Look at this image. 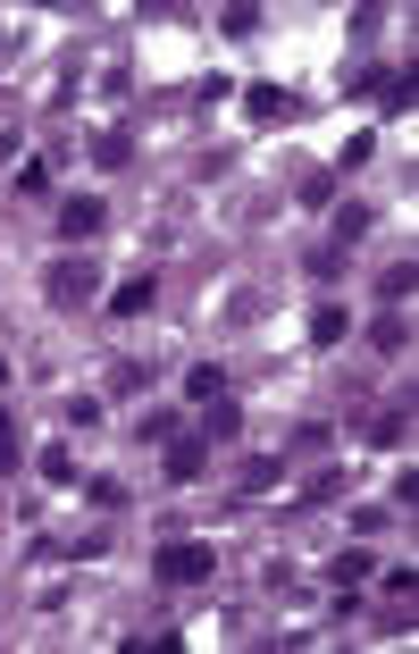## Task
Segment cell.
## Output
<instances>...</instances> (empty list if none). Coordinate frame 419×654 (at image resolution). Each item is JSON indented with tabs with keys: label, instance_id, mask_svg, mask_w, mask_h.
<instances>
[{
	"label": "cell",
	"instance_id": "1",
	"mask_svg": "<svg viewBox=\"0 0 419 654\" xmlns=\"http://www.w3.org/2000/svg\"><path fill=\"white\" fill-rule=\"evenodd\" d=\"M210 571H218V554H210L202 538H168L160 554H151V579L160 587H210Z\"/></svg>",
	"mask_w": 419,
	"mask_h": 654
},
{
	"label": "cell",
	"instance_id": "2",
	"mask_svg": "<svg viewBox=\"0 0 419 654\" xmlns=\"http://www.w3.org/2000/svg\"><path fill=\"white\" fill-rule=\"evenodd\" d=\"M93 285H101V269H93V260H50L43 294H50L59 311H76V303H93Z\"/></svg>",
	"mask_w": 419,
	"mask_h": 654
},
{
	"label": "cell",
	"instance_id": "3",
	"mask_svg": "<svg viewBox=\"0 0 419 654\" xmlns=\"http://www.w3.org/2000/svg\"><path fill=\"white\" fill-rule=\"evenodd\" d=\"M110 227V202L101 193H68L59 202V244H84V235H101Z\"/></svg>",
	"mask_w": 419,
	"mask_h": 654
},
{
	"label": "cell",
	"instance_id": "4",
	"mask_svg": "<svg viewBox=\"0 0 419 654\" xmlns=\"http://www.w3.org/2000/svg\"><path fill=\"white\" fill-rule=\"evenodd\" d=\"M168 487H193V478H202L210 470V437H168Z\"/></svg>",
	"mask_w": 419,
	"mask_h": 654
},
{
	"label": "cell",
	"instance_id": "5",
	"mask_svg": "<svg viewBox=\"0 0 419 654\" xmlns=\"http://www.w3.org/2000/svg\"><path fill=\"white\" fill-rule=\"evenodd\" d=\"M244 117H252V126H285V117H303V101L285 93V84H252V93H244Z\"/></svg>",
	"mask_w": 419,
	"mask_h": 654
},
{
	"label": "cell",
	"instance_id": "6",
	"mask_svg": "<svg viewBox=\"0 0 419 654\" xmlns=\"http://www.w3.org/2000/svg\"><path fill=\"white\" fill-rule=\"evenodd\" d=\"M370 444H377V453H395V444H411V395H403V403H386V411L370 420Z\"/></svg>",
	"mask_w": 419,
	"mask_h": 654
},
{
	"label": "cell",
	"instance_id": "7",
	"mask_svg": "<svg viewBox=\"0 0 419 654\" xmlns=\"http://www.w3.org/2000/svg\"><path fill=\"white\" fill-rule=\"evenodd\" d=\"M370 345H377V352H403V345H411V303H386V311H377V319H370Z\"/></svg>",
	"mask_w": 419,
	"mask_h": 654
},
{
	"label": "cell",
	"instance_id": "8",
	"mask_svg": "<svg viewBox=\"0 0 419 654\" xmlns=\"http://www.w3.org/2000/svg\"><path fill=\"white\" fill-rule=\"evenodd\" d=\"M361 235H370V202H336V227H327V244H336V252H352Z\"/></svg>",
	"mask_w": 419,
	"mask_h": 654
},
{
	"label": "cell",
	"instance_id": "9",
	"mask_svg": "<svg viewBox=\"0 0 419 654\" xmlns=\"http://www.w3.org/2000/svg\"><path fill=\"white\" fill-rule=\"evenodd\" d=\"M151 294H160V278H151V269H135V278L110 294V311H117V319H135V311H151Z\"/></svg>",
	"mask_w": 419,
	"mask_h": 654
},
{
	"label": "cell",
	"instance_id": "10",
	"mask_svg": "<svg viewBox=\"0 0 419 654\" xmlns=\"http://www.w3.org/2000/svg\"><path fill=\"white\" fill-rule=\"evenodd\" d=\"M344 336H352L344 303H319V311H310V345H319V352H336V345H344Z\"/></svg>",
	"mask_w": 419,
	"mask_h": 654
},
{
	"label": "cell",
	"instance_id": "11",
	"mask_svg": "<svg viewBox=\"0 0 419 654\" xmlns=\"http://www.w3.org/2000/svg\"><path fill=\"white\" fill-rule=\"evenodd\" d=\"M93 168H135V135H126V126H110V135H93Z\"/></svg>",
	"mask_w": 419,
	"mask_h": 654
},
{
	"label": "cell",
	"instance_id": "12",
	"mask_svg": "<svg viewBox=\"0 0 419 654\" xmlns=\"http://www.w3.org/2000/svg\"><path fill=\"white\" fill-rule=\"evenodd\" d=\"M202 437H210V444L244 437V403H235V395H218V403H210V420H202Z\"/></svg>",
	"mask_w": 419,
	"mask_h": 654
},
{
	"label": "cell",
	"instance_id": "13",
	"mask_svg": "<svg viewBox=\"0 0 419 654\" xmlns=\"http://www.w3.org/2000/svg\"><path fill=\"white\" fill-rule=\"evenodd\" d=\"M185 395H193V403H218V395H227V370H218V361H193V370H185Z\"/></svg>",
	"mask_w": 419,
	"mask_h": 654
},
{
	"label": "cell",
	"instance_id": "14",
	"mask_svg": "<svg viewBox=\"0 0 419 654\" xmlns=\"http://www.w3.org/2000/svg\"><path fill=\"white\" fill-rule=\"evenodd\" d=\"M34 470H43L50 487H84V470H76V462H68V437L50 444V453H43V462H34Z\"/></svg>",
	"mask_w": 419,
	"mask_h": 654
},
{
	"label": "cell",
	"instance_id": "15",
	"mask_svg": "<svg viewBox=\"0 0 419 654\" xmlns=\"http://www.w3.org/2000/svg\"><path fill=\"white\" fill-rule=\"evenodd\" d=\"M303 202L310 211H336V168H303Z\"/></svg>",
	"mask_w": 419,
	"mask_h": 654
},
{
	"label": "cell",
	"instance_id": "16",
	"mask_svg": "<svg viewBox=\"0 0 419 654\" xmlns=\"http://www.w3.org/2000/svg\"><path fill=\"white\" fill-rule=\"evenodd\" d=\"M336 495H344V462H336V470H310V478H303V504H336Z\"/></svg>",
	"mask_w": 419,
	"mask_h": 654
},
{
	"label": "cell",
	"instance_id": "17",
	"mask_svg": "<svg viewBox=\"0 0 419 654\" xmlns=\"http://www.w3.org/2000/svg\"><path fill=\"white\" fill-rule=\"evenodd\" d=\"M344 269H352V252H336V244L310 252V278H319V285H344Z\"/></svg>",
	"mask_w": 419,
	"mask_h": 654
},
{
	"label": "cell",
	"instance_id": "18",
	"mask_svg": "<svg viewBox=\"0 0 419 654\" xmlns=\"http://www.w3.org/2000/svg\"><path fill=\"white\" fill-rule=\"evenodd\" d=\"M411 285H419V269H411V260H395V269L377 278V294H386V303H411Z\"/></svg>",
	"mask_w": 419,
	"mask_h": 654
},
{
	"label": "cell",
	"instance_id": "19",
	"mask_svg": "<svg viewBox=\"0 0 419 654\" xmlns=\"http://www.w3.org/2000/svg\"><path fill=\"white\" fill-rule=\"evenodd\" d=\"M9 470H25V437H18V420L0 411V478H9Z\"/></svg>",
	"mask_w": 419,
	"mask_h": 654
},
{
	"label": "cell",
	"instance_id": "20",
	"mask_svg": "<svg viewBox=\"0 0 419 654\" xmlns=\"http://www.w3.org/2000/svg\"><path fill=\"white\" fill-rule=\"evenodd\" d=\"M269 487H285V462H278V453H269V462H252V470H244V495H269Z\"/></svg>",
	"mask_w": 419,
	"mask_h": 654
},
{
	"label": "cell",
	"instance_id": "21",
	"mask_svg": "<svg viewBox=\"0 0 419 654\" xmlns=\"http://www.w3.org/2000/svg\"><path fill=\"white\" fill-rule=\"evenodd\" d=\"M84 495H93L101 512H117V504H126V478H110V470H101V478H84Z\"/></svg>",
	"mask_w": 419,
	"mask_h": 654
},
{
	"label": "cell",
	"instance_id": "22",
	"mask_svg": "<svg viewBox=\"0 0 419 654\" xmlns=\"http://www.w3.org/2000/svg\"><path fill=\"white\" fill-rule=\"evenodd\" d=\"M50 554H76V562H101V554H110V529H84V538H76V545H50Z\"/></svg>",
	"mask_w": 419,
	"mask_h": 654
},
{
	"label": "cell",
	"instance_id": "23",
	"mask_svg": "<svg viewBox=\"0 0 419 654\" xmlns=\"http://www.w3.org/2000/svg\"><path fill=\"white\" fill-rule=\"evenodd\" d=\"M135 437H143V444H168V437H177V411H143Z\"/></svg>",
	"mask_w": 419,
	"mask_h": 654
},
{
	"label": "cell",
	"instance_id": "24",
	"mask_svg": "<svg viewBox=\"0 0 419 654\" xmlns=\"http://www.w3.org/2000/svg\"><path fill=\"white\" fill-rule=\"evenodd\" d=\"M370 579V554H361V545H352V554H336V587H361Z\"/></svg>",
	"mask_w": 419,
	"mask_h": 654
},
{
	"label": "cell",
	"instance_id": "25",
	"mask_svg": "<svg viewBox=\"0 0 419 654\" xmlns=\"http://www.w3.org/2000/svg\"><path fill=\"white\" fill-rule=\"evenodd\" d=\"M18 193H50V160H18Z\"/></svg>",
	"mask_w": 419,
	"mask_h": 654
},
{
	"label": "cell",
	"instance_id": "26",
	"mask_svg": "<svg viewBox=\"0 0 419 654\" xmlns=\"http://www.w3.org/2000/svg\"><path fill=\"white\" fill-rule=\"evenodd\" d=\"M110 386H117V395H143V386H151V361H126V370H117Z\"/></svg>",
	"mask_w": 419,
	"mask_h": 654
},
{
	"label": "cell",
	"instance_id": "27",
	"mask_svg": "<svg viewBox=\"0 0 419 654\" xmlns=\"http://www.w3.org/2000/svg\"><path fill=\"white\" fill-rule=\"evenodd\" d=\"M218 25H227L235 43H252V34H260V9H227V18H218Z\"/></svg>",
	"mask_w": 419,
	"mask_h": 654
},
{
	"label": "cell",
	"instance_id": "28",
	"mask_svg": "<svg viewBox=\"0 0 419 654\" xmlns=\"http://www.w3.org/2000/svg\"><path fill=\"white\" fill-rule=\"evenodd\" d=\"M0 386H9V352H0Z\"/></svg>",
	"mask_w": 419,
	"mask_h": 654
},
{
	"label": "cell",
	"instance_id": "29",
	"mask_svg": "<svg viewBox=\"0 0 419 654\" xmlns=\"http://www.w3.org/2000/svg\"><path fill=\"white\" fill-rule=\"evenodd\" d=\"M0 59H9V34H0Z\"/></svg>",
	"mask_w": 419,
	"mask_h": 654
}]
</instances>
